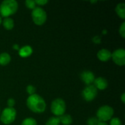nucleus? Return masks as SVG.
I'll list each match as a JSON object with an SVG mask.
<instances>
[{
  "label": "nucleus",
  "mask_w": 125,
  "mask_h": 125,
  "mask_svg": "<svg viewBox=\"0 0 125 125\" xmlns=\"http://www.w3.org/2000/svg\"><path fill=\"white\" fill-rule=\"evenodd\" d=\"M31 18L36 25L42 26L47 20L46 12L42 7H36L31 12Z\"/></svg>",
  "instance_id": "20e7f679"
},
{
  "label": "nucleus",
  "mask_w": 125,
  "mask_h": 125,
  "mask_svg": "<svg viewBox=\"0 0 125 125\" xmlns=\"http://www.w3.org/2000/svg\"><path fill=\"white\" fill-rule=\"evenodd\" d=\"M21 125H37V123L33 118H26L22 122Z\"/></svg>",
  "instance_id": "a211bd4d"
},
{
  "label": "nucleus",
  "mask_w": 125,
  "mask_h": 125,
  "mask_svg": "<svg viewBox=\"0 0 125 125\" xmlns=\"http://www.w3.org/2000/svg\"><path fill=\"white\" fill-rule=\"evenodd\" d=\"M97 58L101 62H108L111 59V52L108 49H101L97 53Z\"/></svg>",
  "instance_id": "9b49d317"
},
{
  "label": "nucleus",
  "mask_w": 125,
  "mask_h": 125,
  "mask_svg": "<svg viewBox=\"0 0 125 125\" xmlns=\"http://www.w3.org/2000/svg\"><path fill=\"white\" fill-rule=\"evenodd\" d=\"M99 122L97 117H91L87 120V125H97Z\"/></svg>",
  "instance_id": "aec40b11"
},
{
  "label": "nucleus",
  "mask_w": 125,
  "mask_h": 125,
  "mask_svg": "<svg viewBox=\"0 0 125 125\" xmlns=\"http://www.w3.org/2000/svg\"><path fill=\"white\" fill-rule=\"evenodd\" d=\"M97 95V89L94 85L86 86L82 91V97L84 100L91 102L94 100Z\"/></svg>",
  "instance_id": "0eeeda50"
},
{
  "label": "nucleus",
  "mask_w": 125,
  "mask_h": 125,
  "mask_svg": "<svg viewBox=\"0 0 125 125\" xmlns=\"http://www.w3.org/2000/svg\"><path fill=\"white\" fill-rule=\"evenodd\" d=\"M18 54L23 58H26L30 56L33 53V49L30 45H24L18 50Z\"/></svg>",
  "instance_id": "f8f14e48"
},
{
  "label": "nucleus",
  "mask_w": 125,
  "mask_h": 125,
  "mask_svg": "<svg viewBox=\"0 0 125 125\" xmlns=\"http://www.w3.org/2000/svg\"><path fill=\"white\" fill-rule=\"evenodd\" d=\"M93 83H94V86H95V88L97 89H100V90H105L108 86V81L103 77H98V78H95Z\"/></svg>",
  "instance_id": "9d476101"
},
{
  "label": "nucleus",
  "mask_w": 125,
  "mask_h": 125,
  "mask_svg": "<svg viewBox=\"0 0 125 125\" xmlns=\"http://www.w3.org/2000/svg\"><path fill=\"white\" fill-rule=\"evenodd\" d=\"M81 79L86 86H89L94 83V81L95 79V76L92 72H91L89 70H85V71L81 73Z\"/></svg>",
  "instance_id": "1a4fd4ad"
},
{
  "label": "nucleus",
  "mask_w": 125,
  "mask_h": 125,
  "mask_svg": "<svg viewBox=\"0 0 125 125\" xmlns=\"http://www.w3.org/2000/svg\"><path fill=\"white\" fill-rule=\"evenodd\" d=\"M25 4L29 9H31V10H34L37 7L35 1L34 0H26L25 1Z\"/></svg>",
  "instance_id": "6ab92c4d"
},
{
  "label": "nucleus",
  "mask_w": 125,
  "mask_h": 125,
  "mask_svg": "<svg viewBox=\"0 0 125 125\" xmlns=\"http://www.w3.org/2000/svg\"><path fill=\"white\" fill-rule=\"evenodd\" d=\"M121 99H122V103H125V93H123V94H122Z\"/></svg>",
  "instance_id": "a878e982"
},
{
  "label": "nucleus",
  "mask_w": 125,
  "mask_h": 125,
  "mask_svg": "<svg viewBox=\"0 0 125 125\" xmlns=\"http://www.w3.org/2000/svg\"><path fill=\"white\" fill-rule=\"evenodd\" d=\"M59 118L60 120V123H62L63 125H70L73 123V118L69 114H63Z\"/></svg>",
  "instance_id": "dca6fc26"
},
{
  "label": "nucleus",
  "mask_w": 125,
  "mask_h": 125,
  "mask_svg": "<svg viewBox=\"0 0 125 125\" xmlns=\"http://www.w3.org/2000/svg\"><path fill=\"white\" fill-rule=\"evenodd\" d=\"M16 111L14 108H6L3 110L0 115V121L4 125L12 124L16 118Z\"/></svg>",
  "instance_id": "423d86ee"
},
{
  "label": "nucleus",
  "mask_w": 125,
  "mask_h": 125,
  "mask_svg": "<svg viewBox=\"0 0 125 125\" xmlns=\"http://www.w3.org/2000/svg\"><path fill=\"white\" fill-rule=\"evenodd\" d=\"M97 125H108L106 122H100Z\"/></svg>",
  "instance_id": "cd10ccee"
},
{
  "label": "nucleus",
  "mask_w": 125,
  "mask_h": 125,
  "mask_svg": "<svg viewBox=\"0 0 125 125\" xmlns=\"http://www.w3.org/2000/svg\"><path fill=\"white\" fill-rule=\"evenodd\" d=\"M15 104V101L13 98H10L7 101V105L8 108H14Z\"/></svg>",
  "instance_id": "b1692460"
},
{
  "label": "nucleus",
  "mask_w": 125,
  "mask_h": 125,
  "mask_svg": "<svg viewBox=\"0 0 125 125\" xmlns=\"http://www.w3.org/2000/svg\"><path fill=\"white\" fill-rule=\"evenodd\" d=\"M119 34L122 38L125 37V22H123L119 27Z\"/></svg>",
  "instance_id": "5701e85b"
},
{
  "label": "nucleus",
  "mask_w": 125,
  "mask_h": 125,
  "mask_svg": "<svg viewBox=\"0 0 125 125\" xmlns=\"http://www.w3.org/2000/svg\"><path fill=\"white\" fill-rule=\"evenodd\" d=\"M48 2V1H47V0H36L35 1L36 4H37L39 6H43V5L46 4Z\"/></svg>",
  "instance_id": "393cba45"
},
{
  "label": "nucleus",
  "mask_w": 125,
  "mask_h": 125,
  "mask_svg": "<svg viewBox=\"0 0 125 125\" xmlns=\"http://www.w3.org/2000/svg\"><path fill=\"white\" fill-rule=\"evenodd\" d=\"M110 125H122V121L119 118L114 117L111 119Z\"/></svg>",
  "instance_id": "4be33fe9"
},
{
  "label": "nucleus",
  "mask_w": 125,
  "mask_h": 125,
  "mask_svg": "<svg viewBox=\"0 0 125 125\" xmlns=\"http://www.w3.org/2000/svg\"><path fill=\"white\" fill-rule=\"evenodd\" d=\"M60 125V120L59 118L57 116H52L48 119L46 122L45 125Z\"/></svg>",
  "instance_id": "f3484780"
},
{
  "label": "nucleus",
  "mask_w": 125,
  "mask_h": 125,
  "mask_svg": "<svg viewBox=\"0 0 125 125\" xmlns=\"http://www.w3.org/2000/svg\"><path fill=\"white\" fill-rule=\"evenodd\" d=\"M111 59L116 65L124 66L125 64V51L122 48L114 51L111 53Z\"/></svg>",
  "instance_id": "6e6552de"
},
{
  "label": "nucleus",
  "mask_w": 125,
  "mask_h": 125,
  "mask_svg": "<svg viewBox=\"0 0 125 125\" xmlns=\"http://www.w3.org/2000/svg\"><path fill=\"white\" fill-rule=\"evenodd\" d=\"M26 92L29 94V96L32 95V94H34L35 92H36V88L32 85H29L26 87Z\"/></svg>",
  "instance_id": "412c9836"
},
{
  "label": "nucleus",
  "mask_w": 125,
  "mask_h": 125,
  "mask_svg": "<svg viewBox=\"0 0 125 125\" xmlns=\"http://www.w3.org/2000/svg\"><path fill=\"white\" fill-rule=\"evenodd\" d=\"M3 26L7 30H12L14 27V21L11 18H4L2 21Z\"/></svg>",
  "instance_id": "2eb2a0df"
},
{
  "label": "nucleus",
  "mask_w": 125,
  "mask_h": 125,
  "mask_svg": "<svg viewBox=\"0 0 125 125\" xmlns=\"http://www.w3.org/2000/svg\"><path fill=\"white\" fill-rule=\"evenodd\" d=\"M116 12L117 15L122 19H125V4L119 3L116 7Z\"/></svg>",
  "instance_id": "ddd939ff"
},
{
  "label": "nucleus",
  "mask_w": 125,
  "mask_h": 125,
  "mask_svg": "<svg viewBox=\"0 0 125 125\" xmlns=\"http://www.w3.org/2000/svg\"><path fill=\"white\" fill-rule=\"evenodd\" d=\"M11 61V57L10 54H8L6 52L1 53L0 54V65L6 66Z\"/></svg>",
  "instance_id": "4468645a"
},
{
  "label": "nucleus",
  "mask_w": 125,
  "mask_h": 125,
  "mask_svg": "<svg viewBox=\"0 0 125 125\" xmlns=\"http://www.w3.org/2000/svg\"><path fill=\"white\" fill-rule=\"evenodd\" d=\"M51 111L56 116L59 117L64 114L66 111V103L64 100L61 98H56L51 103Z\"/></svg>",
  "instance_id": "39448f33"
},
{
  "label": "nucleus",
  "mask_w": 125,
  "mask_h": 125,
  "mask_svg": "<svg viewBox=\"0 0 125 125\" xmlns=\"http://www.w3.org/2000/svg\"><path fill=\"white\" fill-rule=\"evenodd\" d=\"M12 48H13V49H15V50H19V49H20V48H18V45H14Z\"/></svg>",
  "instance_id": "bb28decb"
},
{
  "label": "nucleus",
  "mask_w": 125,
  "mask_h": 125,
  "mask_svg": "<svg viewBox=\"0 0 125 125\" xmlns=\"http://www.w3.org/2000/svg\"><path fill=\"white\" fill-rule=\"evenodd\" d=\"M1 23H2V19H1V17L0 16V25H1Z\"/></svg>",
  "instance_id": "c85d7f7f"
},
{
  "label": "nucleus",
  "mask_w": 125,
  "mask_h": 125,
  "mask_svg": "<svg viewBox=\"0 0 125 125\" xmlns=\"http://www.w3.org/2000/svg\"><path fill=\"white\" fill-rule=\"evenodd\" d=\"M18 8V4L15 0H4L0 4V16L9 18L15 14Z\"/></svg>",
  "instance_id": "f03ea898"
},
{
  "label": "nucleus",
  "mask_w": 125,
  "mask_h": 125,
  "mask_svg": "<svg viewBox=\"0 0 125 125\" xmlns=\"http://www.w3.org/2000/svg\"><path fill=\"white\" fill-rule=\"evenodd\" d=\"M26 105L30 111L36 114L43 113L46 109V103L40 95L34 94L30 95L26 100Z\"/></svg>",
  "instance_id": "f257e3e1"
},
{
  "label": "nucleus",
  "mask_w": 125,
  "mask_h": 125,
  "mask_svg": "<svg viewBox=\"0 0 125 125\" xmlns=\"http://www.w3.org/2000/svg\"><path fill=\"white\" fill-rule=\"evenodd\" d=\"M114 108L109 105L101 106L97 111V118L99 122H106L108 120H111L114 116Z\"/></svg>",
  "instance_id": "7ed1b4c3"
}]
</instances>
